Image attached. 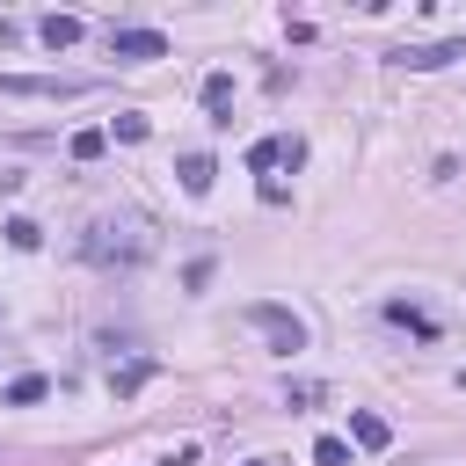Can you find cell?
<instances>
[{"instance_id": "6da1fadb", "label": "cell", "mask_w": 466, "mask_h": 466, "mask_svg": "<svg viewBox=\"0 0 466 466\" xmlns=\"http://www.w3.org/2000/svg\"><path fill=\"white\" fill-rule=\"evenodd\" d=\"M80 248H87V262H95V269H138L153 240H146L138 226H116V218H102V226H87V240H80Z\"/></svg>"}, {"instance_id": "7a4b0ae2", "label": "cell", "mask_w": 466, "mask_h": 466, "mask_svg": "<svg viewBox=\"0 0 466 466\" xmlns=\"http://www.w3.org/2000/svg\"><path fill=\"white\" fill-rule=\"evenodd\" d=\"M248 328H262L277 357H299V350H306V320H299L291 306H277V299H255V306H248Z\"/></svg>"}, {"instance_id": "3957f363", "label": "cell", "mask_w": 466, "mask_h": 466, "mask_svg": "<svg viewBox=\"0 0 466 466\" xmlns=\"http://www.w3.org/2000/svg\"><path fill=\"white\" fill-rule=\"evenodd\" d=\"M0 95H22V102H73V95H87V80H51V73H0Z\"/></svg>"}, {"instance_id": "277c9868", "label": "cell", "mask_w": 466, "mask_h": 466, "mask_svg": "<svg viewBox=\"0 0 466 466\" xmlns=\"http://www.w3.org/2000/svg\"><path fill=\"white\" fill-rule=\"evenodd\" d=\"M109 58H124V66H146V58H167V36L160 29H109Z\"/></svg>"}, {"instance_id": "5b68a950", "label": "cell", "mask_w": 466, "mask_h": 466, "mask_svg": "<svg viewBox=\"0 0 466 466\" xmlns=\"http://www.w3.org/2000/svg\"><path fill=\"white\" fill-rule=\"evenodd\" d=\"M451 58H466V36H444V44H400V51H393V66H408V73H437V66H451Z\"/></svg>"}, {"instance_id": "8992f818", "label": "cell", "mask_w": 466, "mask_h": 466, "mask_svg": "<svg viewBox=\"0 0 466 466\" xmlns=\"http://www.w3.org/2000/svg\"><path fill=\"white\" fill-rule=\"evenodd\" d=\"M350 444H357V451H386V444H393V422H386L379 408H350Z\"/></svg>"}, {"instance_id": "52a82bcc", "label": "cell", "mask_w": 466, "mask_h": 466, "mask_svg": "<svg viewBox=\"0 0 466 466\" xmlns=\"http://www.w3.org/2000/svg\"><path fill=\"white\" fill-rule=\"evenodd\" d=\"M197 95H204V109H211V124L226 131V124H233V73H204V87H197Z\"/></svg>"}, {"instance_id": "ba28073f", "label": "cell", "mask_w": 466, "mask_h": 466, "mask_svg": "<svg viewBox=\"0 0 466 466\" xmlns=\"http://www.w3.org/2000/svg\"><path fill=\"white\" fill-rule=\"evenodd\" d=\"M153 371H160L153 357H131V364H109V393H116V400H131V393H138V386H146Z\"/></svg>"}, {"instance_id": "9c48e42d", "label": "cell", "mask_w": 466, "mask_h": 466, "mask_svg": "<svg viewBox=\"0 0 466 466\" xmlns=\"http://www.w3.org/2000/svg\"><path fill=\"white\" fill-rule=\"evenodd\" d=\"M80 29H87L80 15H44V22H36V36H44L51 51H73V44H80Z\"/></svg>"}, {"instance_id": "30bf717a", "label": "cell", "mask_w": 466, "mask_h": 466, "mask_svg": "<svg viewBox=\"0 0 466 466\" xmlns=\"http://www.w3.org/2000/svg\"><path fill=\"white\" fill-rule=\"evenodd\" d=\"M175 175H182V189H189V197H204L218 167H211V153H182V160H175Z\"/></svg>"}, {"instance_id": "8fae6325", "label": "cell", "mask_w": 466, "mask_h": 466, "mask_svg": "<svg viewBox=\"0 0 466 466\" xmlns=\"http://www.w3.org/2000/svg\"><path fill=\"white\" fill-rule=\"evenodd\" d=\"M44 393H51V379H44V371H22V379H7V393H0V400H7V408H36Z\"/></svg>"}, {"instance_id": "7c38bea8", "label": "cell", "mask_w": 466, "mask_h": 466, "mask_svg": "<svg viewBox=\"0 0 466 466\" xmlns=\"http://www.w3.org/2000/svg\"><path fill=\"white\" fill-rule=\"evenodd\" d=\"M386 320H393V328H408V335H422V342H437V320H430V313H415L408 299H393V306H386Z\"/></svg>"}, {"instance_id": "4fadbf2b", "label": "cell", "mask_w": 466, "mask_h": 466, "mask_svg": "<svg viewBox=\"0 0 466 466\" xmlns=\"http://www.w3.org/2000/svg\"><path fill=\"white\" fill-rule=\"evenodd\" d=\"M66 153L87 167V160H102V153H109V131H95V124H87V131H73V138H66Z\"/></svg>"}, {"instance_id": "5bb4252c", "label": "cell", "mask_w": 466, "mask_h": 466, "mask_svg": "<svg viewBox=\"0 0 466 466\" xmlns=\"http://www.w3.org/2000/svg\"><path fill=\"white\" fill-rule=\"evenodd\" d=\"M0 233H7V248H22V255H29L36 240H44V226H36V218H7Z\"/></svg>"}, {"instance_id": "9a60e30c", "label": "cell", "mask_w": 466, "mask_h": 466, "mask_svg": "<svg viewBox=\"0 0 466 466\" xmlns=\"http://www.w3.org/2000/svg\"><path fill=\"white\" fill-rule=\"evenodd\" d=\"M313 466H350V437H313Z\"/></svg>"}, {"instance_id": "2e32d148", "label": "cell", "mask_w": 466, "mask_h": 466, "mask_svg": "<svg viewBox=\"0 0 466 466\" xmlns=\"http://www.w3.org/2000/svg\"><path fill=\"white\" fill-rule=\"evenodd\" d=\"M116 138H124V146H146V138H153V124H146L138 109H124V116H116Z\"/></svg>"}, {"instance_id": "e0dca14e", "label": "cell", "mask_w": 466, "mask_h": 466, "mask_svg": "<svg viewBox=\"0 0 466 466\" xmlns=\"http://www.w3.org/2000/svg\"><path fill=\"white\" fill-rule=\"evenodd\" d=\"M248 167H255V175L277 167V138H255V146H248Z\"/></svg>"}, {"instance_id": "ac0fdd59", "label": "cell", "mask_w": 466, "mask_h": 466, "mask_svg": "<svg viewBox=\"0 0 466 466\" xmlns=\"http://www.w3.org/2000/svg\"><path fill=\"white\" fill-rule=\"evenodd\" d=\"M306 160V138H277V167H299Z\"/></svg>"}, {"instance_id": "d6986e66", "label": "cell", "mask_w": 466, "mask_h": 466, "mask_svg": "<svg viewBox=\"0 0 466 466\" xmlns=\"http://www.w3.org/2000/svg\"><path fill=\"white\" fill-rule=\"evenodd\" d=\"M182 284H189V291H204V284H211V255H197V262L182 269Z\"/></svg>"}, {"instance_id": "ffe728a7", "label": "cell", "mask_w": 466, "mask_h": 466, "mask_svg": "<svg viewBox=\"0 0 466 466\" xmlns=\"http://www.w3.org/2000/svg\"><path fill=\"white\" fill-rule=\"evenodd\" d=\"M313 400H320V386H306V379H299V386H284V408H313Z\"/></svg>"}, {"instance_id": "44dd1931", "label": "cell", "mask_w": 466, "mask_h": 466, "mask_svg": "<svg viewBox=\"0 0 466 466\" xmlns=\"http://www.w3.org/2000/svg\"><path fill=\"white\" fill-rule=\"evenodd\" d=\"M160 466H197V444H182V451H167Z\"/></svg>"}, {"instance_id": "7402d4cb", "label": "cell", "mask_w": 466, "mask_h": 466, "mask_svg": "<svg viewBox=\"0 0 466 466\" xmlns=\"http://www.w3.org/2000/svg\"><path fill=\"white\" fill-rule=\"evenodd\" d=\"M15 189H22V175H15V167H0V197H15Z\"/></svg>"}, {"instance_id": "603a6c76", "label": "cell", "mask_w": 466, "mask_h": 466, "mask_svg": "<svg viewBox=\"0 0 466 466\" xmlns=\"http://www.w3.org/2000/svg\"><path fill=\"white\" fill-rule=\"evenodd\" d=\"M15 36H22V29H15V22H7V15H0V44H15Z\"/></svg>"}, {"instance_id": "cb8c5ba5", "label": "cell", "mask_w": 466, "mask_h": 466, "mask_svg": "<svg viewBox=\"0 0 466 466\" xmlns=\"http://www.w3.org/2000/svg\"><path fill=\"white\" fill-rule=\"evenodd\" d=\"M255 466H269V459H255Z\"/></svg>"}]
</instances>
